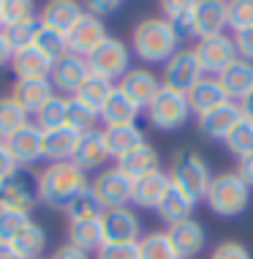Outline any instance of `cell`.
Returning a JSON list of instances; mask_svg holds the SVG:
<instances>
[{"instance_id": "obj_32", "label": "cell", "mask_w": 253, "mask_h": 259, "mask_svg": "<svg viewBox=\"0 0 253 259\" xmlns=\"http://www.w3.org/2000/svg\"><path fill=\"white\" fill-rule=\"evenodd\" d=\"M112 90H115V82L104 79V76H98V74H90L87 79L82 82V88L74 93V99H79L82 104H87L90 109L101 112V107L107 104V99L112 96Z\"/></svg>"}, {"instance_id": "obj_27", "label": "cell", "mask_w": 253, "mask_h": 259, "mask_svg": "<svg viewBox=\"0 0 253 259\" xmlns=\"http://www.w3.org/2000/svg\"><path fill=\"white\" fill-rule=\"evenodd\" d=\"M218 82H221L223 90H226L229 101L240 104L242 99H248V96L253 93V63L237 58L226 71L218 76Z\"/></svg>"}, {"instance_id": "obj_6", "label": "cell", "mask_w": 253, "mask_h": 259, "mask_svg": "<svg viewBox=\"0 0 253 259\" xmlns=\"http://www.w3.org/2000/svg\"><path fill=\"white\" fill-rule=\"evenodd\" d=\"M193 55H196V63H199V68L205 76H221L231 63L240 58V55H237L234 36H226V33H218V36H210V38H199L193 47Z\"/></svg>"}, {"instance_id": "obj_8", "label": "cell", "mask_w": 253, "mask_h": 259, "mask_svg": "<svg viewBox=\"0 0 253 259\" xmlns=\"http://www.w3.org/2000/svg\"><path fill=\"white\" fill-rule=\"evenodd\" d=\"M87 66H90V74H98V76H104V79H109V82H115V79L120 82L131 68V50H128L125 41L109 36L87 58Z\"/></svg>"}, {"instance_id": "obj_17", "label": "cell", "mask_w": 253, "mask_h": 259, "mask_svg": "<svg viewBox=\"0 0 253 259\" xmlns=\"http://www.w3.org/2000/svg\"><path fill=\"white\" fill-rule=\"evenodd\" d=\"M117 88H120L139 109H147L164 85H161V76H156L150 68H128V74L117 82Z\"/></svg>"}, {"instance_id": "obj_22", "label": "cell", "mask_w": 253, "mask_h": 259, "mask_svg": "<svg viewBox=\"0 0 253 259\" xmlns=\"http://www.w3.org/2000/svg\"><path fill=\"white\" fill-rule=\"evenodd\" d=\"M196 205H199V202H196L191 194H185L180 186L169 183L164 199H161L158 207H156V213H158V219L164 221L166 227H172V224H180V221H185V219H193Z\"/></svg>"}, {"instance_id": "obj_51", "label": "cell", "mask_w": 253, "mask_h": 259, "mask_svg": "<svg viewBox=\"0 0 253 259\" xmlns=\"http://www.w3.org/2000/svg\"><path fill=\"white\" fill-rule=\"evenodd\" d=\"M234 172L240 175L245 183H248V186L253 188V153H250V156H245V158L237 161V169H234Z\"/></svg>"}, {"instance_id": "obj_44", "label": "cell", "mask_w": 253, "mask_h": 259, "mask_svg": "<svg viewBox=\"0 0 253 259\" xmlns=\"http://www.w3.org/2000/svg\"><path fill=\"white\" fill-rule=\"evenodd\" d=\"M38 27H41L38 19H30V22H19V25H11V27H3V33H6V38H9L11 50L19 52V50H27V47L36 44Z\"/></svg>"}, {"instance_id": "obj_30", "label": "cell", "mask_w": 253, "mask_h": 259, "mask_svg": "<svg viewBox=\"0 0 253 259\" xmlns=\"http://www.w3.org/2000/svg\"><path fill=\"white\" fill-rule=\"evenodd\" d=\"M117 166H120L131 180H139V178H144V175H153V172L161 169V156L153 145L144 142L142 148H136L133 153H128V156H123L117 161Z\"/></svg>"}, {"instance_id": "obj_29", "label": "cell", "mask_w": 253, "mask_h": 259, "mask_svg": "<svg viewBox=\"0 0 253 259\" xmlns=\"http://www.w3.org/2000/svg\"><path fill=\"white\" fill-rule=\"evenodd\" d=\"M104 139H107L109 156L115 161H120L123 156H128L136 148H142L147 142L144 131L139 125H115V128H104Z\"/></svg>"}, {"instance_id": "obj_46", "label": "cell", "mask_w": 253, "mask_h": 259, "mask_svg": "<svg viewBox=\"0 0 253 259\" xmlns=\"http://www.w3.org/2000/svg\"><path fill=\"white\" fill-rule=\"evenodd\" d=\"M210 259H253V254L240 240H221L210 251Z\"/></svg>"}, {"instance_id": "obj_49", "label": "cell", "mask_w": 253, "mask_h": 259, "mask_svg": "<svg viewBox=\"0 0 253 259\" xmlns=\"http://www.w3.org/2000/svg\"><path fill=\"white\" fill-rule=\"evenodd\" d=\"M234 44H237V55L242 60L253 63V27H248L242 33H234Z\"/></svg>"}, {"instance_id": "obj_47", "label": "cell", "mask_w": 253, "mask_h": 259, "mask_svg": "<svg viewBox=\"0 0 253 259\" xmlns=\"http://www.w3.org/2000/svg\"><path fill=\"white\" fill-rule=\"evenodd\" d=\"M98 259H139L136 243H104L98 248Z\"/></svg>"}, {"instance_id": "obj_7", "label": "cell", "mask_w": 253, "mask_h": 259, "mask_svg": "<svg viewBox=\"0 0 253 259\" xmlns=\"http://www.w3.org/2000/svg\"><path fill=\"white\" fill-rule=\"evenodd\" d=\"M41 202L38 175L30 166H17L11 175L0 180V205H11L19 210H33Z\"/></svg>"}, {"instance_id": "obj_35", "label": "cell", "mask_w": 253, "mask_h": 259, "mask_svg": "<svg viewBox=\"0 0 253 259\" xmlns=\"http://www.w3.org/2000/svg\"><path fill=\"white\" fill-rule=\"evenodd\" d=\"M30 210H19L11 205H0V243H11L17 240V235L30 224Z\"/></svg>"}, {"instance_id": "obj_18", "label": "cell", "mask_w": 253, "mask_h": 259, "mask_svg": "<svg viewBox=\"0 0 253 259\" xmlns=\"http://www.w3.org/2000/svg\"><path fill=\"white\" fill-rule=\"evenodd\" d=\"M82 17H84V3H79V0H46L38 14V22L66 36Z\"/></svg>"}, {"instance_id": "obj_3", "label": "cell", "mask_w": 253, "mask_h": 259, "mask_svg": "<svg viewBox=\"0 0 253 259\" xmlns=\"http://www.w3.org/2000/svg\"><path fill=\"white\" fill-rule=\"evenodd\" d=\"M207 207L221 219H237L250 205V186L245 183L237 172H221L213 175L210 188L205 194Z\"/></svg>"}, {"instance_id": "obj_5", "label": "cell", "mask_w": 253, "mask_h": 259, "mask_svg": "<svg viewBox=\"0 0 253 259\" xmlns=\"http://www.w3.org/2000/svg\"><path fill=\"white\" fill-rule=\"evenodd\" d=\"M144 112H147V120L156 125L158 131H177L193 115L185 96L177 93V90H169V88H161L158 96L153 99V104Z\"/></svg>"}, {"instance_id": "obj_13", "label": "cell", "mask_w": 253, "mask_h": 259, "mask_svg": "<svg viewBox=\"0 0 253 259\" xmlns=\"http://www.w3.org/2000/svg\"><path fill=\"white\" fill-rule=\"evenodd\" d=\"M101 229L104 243H139V237H142V221L131 207L104 210Z\"/></svg>"}, {"instance_id": "obj_39", "label": "cell", "mask_w": 253, "mask_h": 259, "mask_svg": "<svg viewBox=\"0 0 253 259\" xmlns=\"http://www.w3.org/2000/svg\"><path fill=\"white\" fill-rule=\"evenodd\" d=\"M66 215H68V221H95V219H101V215H104V205L98 202L95 194L87 188V191H82L79 197L66 207Z\"/></svg>"}, {"instance_id": "obj_42", "label": "cell", "mask_w": 253, "mask_h": 259, "mask_svg": "<svg viewBox=\"0 0 253 259\" xmlns=\"http://www.w3.org/2000/svg\"><path fill=\"white\" fill-rule=\"evenodd\" d=\"M36 47H38V50L44 52L52 63H58L60 58H66V55H68V41H66V36H63V33H58V30H52V27H44V25L38 27Z\"/></svg>"}, {"instance_id": "obj_57", "label": "cell", "mask_w": 253, "mask_h": 259, "mask_svg": "<svg viewBox=\"0 0 253 259\" xmlns=\"http://www.w3.org/2000/svg\"><path fill=\"white\" fill-rule=\"evenodd\" d=\"M38 259H41V256H38Z\"/></svg>"}, {"instance_id": "obj_10", "label": "cell", "mask_w": 253, "mask_h": 259, "mask_svg": "<svg viewBox=\"0 0 253 259\" xmlns=\"http://www.w3.org/2000/svg\"><path fill=\"white\" fill-rule=\"evenodd\" d=\"M201 76H205V74H201L199 63H196L193 50H182V47H180V50L164 63L161 85L169 88V90H177V93H182V96H188V90H191Z\"/></svg>"}, {"instance_id": "obj_52", "label": "cell", "mask_w": 253, "mask_h": 259, "mask_svg": "<svg viewBox=\"0 0 253 259\" xmlns=\"http://www.w3.org/2000/svg\"><path fill=\"white\" fill-rule=\"evenodd\" d=\"M52 259H90V254H84V251L68 246V243H63V246L52 254Z\"/></svg>"}, {"instance_id": "obj_12", "label": "cell", "mask_w": 253, "mask_h": 259, "mask_svg": "<svg viewBox=\"0 0 253 259\" xmlns=\"http://www.w3.org/2000/svg\"><path fill=\"white\" fill-rule=\"evenodd\" d=\"M223 30H226V0H196L188 19V36L210 38Z\"/></svg>"}, {"instance_id": "obj_37", "label": "cell", "mask_w": 253, "mask_h": 259, "mask_svg": "<svg viewBox=\"0 0 253 259\" xmlns=\"http://www.w3.org/2000/svg\"><path fill=\"white\" fill-rule=\"evenodd\" d=\"M27 123H30L27 120V112L11 96H0V139H9Z\"/></svg>"}, {"instance_id": "obj_56", "label": "cell", "mask_w": 253, "mask_h": 259, "mask_svg": "<svg viewBox=\"0 0 253 259\" xmlns=\"http://www.w3.org/2000/svg\"><path fill=\"white\" fill-rule=\"evenodd\" d=\"M0 30H3V0H0Z\"/></svg>"}, {"instance_id": "obj_31", "label": "cell", "mask_w": 253, "mask_h": 259, "mask_svg": "<svg viewBox=\"0 0 253 259\" xmlns=\"http://www.w3.org/2000/svg\"><path fill=\"white\" fill-rule=\"evenodd\" d=\"M68 246L84 251V254H98L104 246V229L101 219L95 221H68Z\"/></svg>"}, {"instance_id": "obj_53", "label": "cell", "mask_w": 253, "mask_h": 259, "mask_svg": "<svg viewBox=\"0 0 253 259\" xmlns=\"http://www.w3.org/2000/svg\"><path fill=\"white\" fill-rule=\"evenodd\" d=\"M11 58H14V50H11L9 38H6V33L0 30V68H3V66H9Z\"/></svg>"}, {"instance_id": "obj_36", "label": "cell", "mask_w": 253, "mask_h": 259, "mask_svg": "<svg viewBox=\"0 0 253 259\" xmlns=\"http://www.w3.org/2000/svg\"><path fill=\"white\" fill-rule=\"evenodd\" d=\"M66 112H68V96L55 93L52 99L36 112V125L41 131L60 128V125H66Z\"/></svg>"}, {"instance_id": "obj_11", "label": "cell", "mask_w": 253, "mask_h": 259, "mask_svg": "<svg viewBox=\"0 0 253 259\" xmlns=\"http://www.w3.org/2000/svg\"><path fill=\"white\" fill-rule=\"evenodd\" d=\"M107 38H109V33H107L104 19L101 17H93V14H87V11H84V17L66 33L68 52L79 55V58H84V60H87Z\"/></svg>"}, {"instance_id": "obj_15", "label": "cell", "mask_w": 253, "mask_h": 259, "mask_svg": "<svg viewBox=\"0 0 253 259\" xmlns=\"http://www.w3.org/2000/svg\"><path fill=\"white\" fill-rule=\"evenodd\" d=\"M90 76V66L87 60L79 58V55H71L68 52L66 58H60L58 63L52 66V74H49V82H52L55 90H60V96H71L82 88V82Z\"/></svg>"}, {"instance_id": "obj_28", "label": "cell", "mask_w": 253, "mask_h": 259, "mask_svg": "<svg viewBox=\"0 0 253 259\" xmlns=\"http://www.w3.org/2000/svg\"><path fill=\"white\" fill-rule=\"evenodd\" d=\"M52 66L55 63L49 60L36 44L27 47V50L14 52V58H11V68H14V74H17V79H49Z\"/></svg>"}, {"instance_id": "obj_45", "label": "cell", "mask_w": 253, "mask_h": 259, "mask_svg": "<svg viewBox=\"0 0 253 259\" xmlns=\"http://www.w3.org/2000/svg\"><path fill=\"white\" fill-rule=\"evenodd\" d=\"M38 19L36 0H3V27Z\"/></svg>"}, {"instance_id": "obj_43", "label": "cell", "mask_w": 253, "mask_h": 259, "mask_svg": "<svg viewBox=\"0 0 253 259\" xmlns=\"http://www.w3.org/2000/svg\"><path fill=\"white\" fill-rule=\"evenodd\" d=\"M226 27L231 33L253 27V0H226Z\"/></svg>"}, {"instance_id": "obj_20", "label": "cell", "mask_w": 253, "mask_h": 259, "mask_svg": "<svg viewBox=\"0 0 253 259\" xmlns=\"http://www.w3.org/2000/svg\"><path fill=\"white\" fill-rule=\"evenodd\" d=\"M185 99H188V104H191V112L196 117H201V115H207V112L229 104V96H226V90L221 88L218 76H201V79L188 90Z\"/></svg>"}, {"instance_id": "obj_38", "label": "cell", "mask_w": 253, "mask_h": 259, "mask_svg": "<svg viewBox=\"0 0 253 259\" xmlns=\"http://www.w3.org/2000/svg\"><path fill=\"white\" fill-rule=\"evenodd\" d=\"M223 145H226V150L234 156L237 161L245 158V156H250L253 153V120H242L231 128V134L223 139Z\"/></svg>"}, {"instance_id": "obj_21", "label": "cell", "mask_w": 253, "mask_h": 259, "mask_svg": "<svg viewBox=\"0 0 253 259\" xmlns=\"http://www.w3.org/2000/svg\"><path fill=\"white\" fill-rule=\"evenodd\" d=\"M109 148H107V139H104V128H93L87 131V134H82L79 139V148L74 153V164L79 166V169L90 172V169H98L101 172V166H107L109 161Z\"/></svg>"}, {"instance_id": "obj_50", "label": "cell", "mask_w": 253, "mask_h": 259, "mask_svg": "<svg viewBox=\"0 0 253 259\" xmlns=\"http://www.w3.org/2000/svg\"><path fill=\"white\" fill-rule=\"evenodd\" d=\"M17 169V164H14L11 153H9V145H6V139H0V180L6 178V175H11Z\"/></svg>"}, {"instance_id": "obj_41", "label": "cell", "mask_w": 253, "mask_h": 259, "mask_svg": "<svg viewBox=\"0 0 253 259\" xmlns=\"http://www.w3.org/2000/svg\"><path fill=\"white\" fill-rule=\"evenodd\" d=\"M95 123H98V112L71 96V99H68V112H66V125H71L79 134H87V131L95 128Z\"/></svg>"}, {"instance_id": "obj_40", "label": "cell", "mask_w": 253, "mask_h": 259, "mask_svg": "<svg viewBox=\"0 0 253 259\" xmlns=\"http://www.w3.org/2000/svg\"><path fill=\"white\" fill-rule=\"evenodd\" d=\"M158 6H161L164 19H169V22L177 27L180 36H188V19H191L196 0H158Z\"/></svg>"}, {"instance_id": "obj_2", "label": "cell", "mask_w": 253, "mask_h": 259, "mask_svg": "<svg viewBox=\"0 0 253 259\" xmlns=\"http://www.w3.org/2000/svg\"><path fill=\"white\" fill-rule=\"evenodd\" d=\"M180 33L164 17H144L133 25L131 33V50L144 63H166L180 50Z\"/></svg>"}, {"instance_id": "obj_33", "label": "cell", "mask_w": 253, "mask_h": 259, "mask_svg": "<svg viewBox=\"0 0 253 259\" xmlns=\"http://www.w3.org/2000/svg\"><path fill=\"white\" fill-rule=\"evenodd\" d=\"M139 259H180L166 232H147L136 243Z\"/></svg>"}, {"instance_id": "obj_4", "label": "cell", "mask_w": 253, "mask_h": 259, "mask_svg": "<svg viewBox=\"0 0 253 259\" xmlns=\"http://www.w3.org/2000/svg\"><path fill=\"white\" fill-rule=\"evenodd\" d=\"M169 180L174 186H180L185 194H191L196 202L205 199L210 180H213V172H210V164L199 153L193 150H177L172 158V169H169Z\"/></svg>"}, {"instance_id": "obj_19", "label": "cell", "mask_w": 253, "mask_h": 259, "mask_svg": "<svg viewBox=\"0 0 253 259\" xmlns=\"http://www.w3.org/2000/svg\"><path fill=\"white\" fill-rule=\"evenodd\" d=\"M240 120H242L240 104L229 101V104H223V107H218V109L199 117V134L207 137V139H215V142H223Z\"/></svg>"}, {"instance_id": "obj_9", "label": "cell", "mask_w": 253, "mask_h": 259, "mask_svg": "<svg viewBox=\"0 0 253 259\" xmlns=\"http://www.w3.org/2000/svg\"><path fill=\"white\" fill-rule=\"evenodd\" d=\"M131 188H133V180L117 164L115 166H104V169L93 178V183H90V191L98 197V202L104 205V210L128 207Z\"/></svg>"}, {"instance_id": "obj_48", "label": "cell", "mask_w": 253, "mask_h": 259, "mask_svg": "<svg viewBox=\"0 0 253 259\" xmlns=\"http://www.w3.org/2000/svg\"><path fill=\"white\" fill-rule=\"evenodd\" d=\"M123 0H84V11L93 17H107V14L120 9Z\"/></svg>"}, {"instance_id": "obj_16", "label": "cell", "mask_w": 253, "mask_h": 259, "mask_svg": "<svg viewBox=\"0 0 253 259\" xmlns=\"http://www.w3.org/2000/svg\"><path fill=\"white\" fill-rule=\"evenodd\" d=\"M166 235H169V240H172V246H174L180 259H196V254H201L207 246L205 224L196 221V219H185L180 224H172L166 229Z\"/></svg>"}, {"instance_id": "obj_55", "label": "cell", "mask_w": 253, "mask_h": 259, "mask_svg": "<svg viewBox=\"0 0 253 259\" xmlns=\"http://www.w3.org/2000/svg\"><path fill=\"white\" fill-rule=\"evenodd\" d=\"M240 112H242L245 120H253V93L248 96V99H242V101H240Z\"/></svg>"}, {"instance_id": "obj_26", "label": "cell", "mask_w": 253, "mask_h": 259, "mask_svg": "<svg viewBox=\"0 0 253 259\" xmlns=\"http://www.w3.org/2000/svg\"><path fill=\"white\" fill-rule=\"evenodd\" d=\"M82 134L74 131L71 125H60V128L44 131V158L49 164H60V161H74V153L79 148Z\"/></svg>"}, {"instance_id": "obj_23", "label": "cell", "mask_w": 253, "mask_h": 259, "mask_svg": "<svg viewBox=\"0 0 253 259\" xmlns=\"http://www.w3.org/2000/svg\"><path fill=\"white\" fill-rule=\"evenodd\" d=\"M169 172L158 169L153 175H144V178L133 180V188H131V205L142 207V210H156L158 202L164 199L166 188H169Z\"/></svg>"}, {"instance_id": "obj_54", "label": "cell", "mask_w": 253, "mask_h": 259, "mask_svg": "<svg viewBox=\"0 0 253 259\" xmlns=\"http://www.w3.org/2000/svg\"><path fill=\"white\" fill-rule=\"evenodd\" d=\"M0 259H22V254L9 243H0Z\"/></svg>"}, {"instance_id": "obj_1", "label": "cell", "mask_w": 253, "mask_h": 259, "mask_svg": "<svg viewBox=\"0 0 253 259\" xmlns=\"http://www.w3.org/2000/svg\"><path fill=\"white\" fill-rule=\"evenodd\" d=\"M90 188L87 172L79 169L74 161H60V164L44 166V172L38 175V194L41 202L52 210H63L71 205L82 191Z\"/></svg>"}, {"instance_id": "obj_14", "label": "cell", "mask_w": 253, "mask_h": 259, "mask_svg": "<svg viewBox=\"0 0 253 259\" xmlns=\"http://www.w3.org/2000/svg\"><path fill=\"white\" fill-rule=\"evenodd\" d=\"M6 145H9V153L17 166H33L44 158V131L36 123L22 125L17 134L6 139Z\"/></svg>"}, {"instance_id": "obj_24", "label": "cell", "mask_w": 253, "mask_h": 259, "mask_svg": "<svg viewBox=\"0 0 253 259\" xmlns=\"http://www.w3.org/2000/svg\"><path fill=\"white\" fill-rule=\"evenodd\" d=\"M9 96L27 112V115H36V112L55 96V88L49 79H17Z\"/></svg>"}, {"instance_id": "obj_25", "label": "cell", "mask_w": 253, "mask_h": 259, "mask_svg": "<svg viewBox=\"0 0 253 259\" xmlns=\"http://www.w3.org/2000/svg\"><path fill=\"white\" fill-rule=\"evenodd\" d=\"M139 109L128 96L123 93L120 88L115 85L112 96L107 99V104L98 112V120L104 123V128H115V125H136V117H139Z\"/></svg>"}, {"instance_id": "obj_34", "label": "cell", "mask_w": 253, "mask_h": 259, "mask_svg": "<svg viewBox=\"0 0 253 259\" xmlns=\"http://www.w3.org/2000/svg\"><path fill=\"white\" fill-rule=\"evenodd\" d=\"M11 246L22 254V259H38L41 251L46 248V232H44V227L36 224V221H30L22 232L17 235V240H14Z\"/></svg>"}]
</instances>
